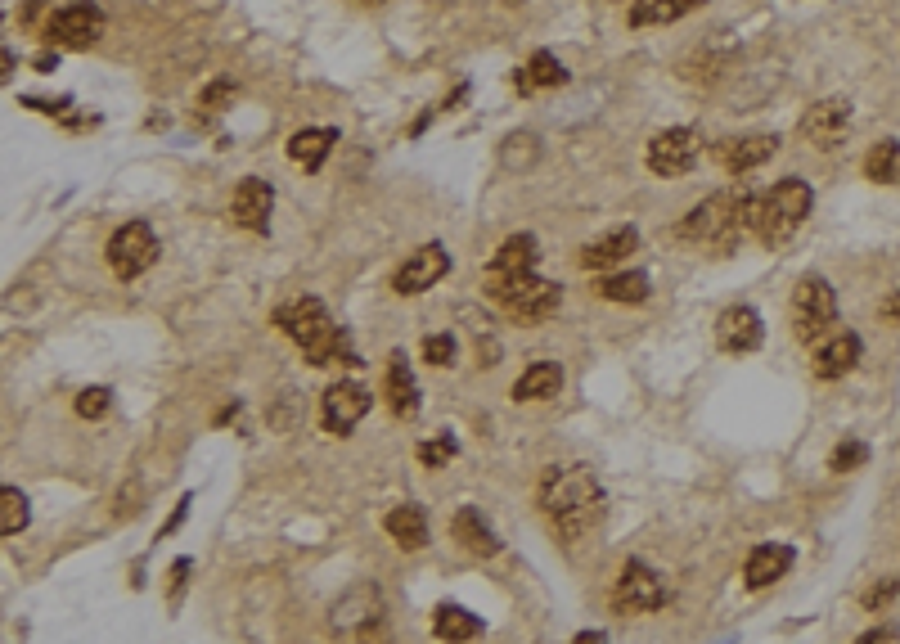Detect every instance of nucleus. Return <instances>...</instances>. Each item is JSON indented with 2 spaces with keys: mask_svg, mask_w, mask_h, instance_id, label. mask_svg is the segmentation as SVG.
Masks as SVG:
<instances>
[{
  "mask_svg": "<svg viewBox=\"0 0 900 644\" xmlns=\"http://www.w3.org/2000/svg\"><path fill=\"white\" fill-rule=\"evenodd\" d=\"M594 289H599V298H608V302H644L648 298V275L644 271H617V275H603Z\"/></svg>",
  "mask_w": 900,
  "mask_h": 644,
  "instance_id": "30",
  "label": "nucleus"
},
{
  "mask_svg": "<svg viewBox=\"0 0 900 644\" xmlns=\"http://www.w3.org/2000/svg\"><path fill=\"white\" fill-rule=\"evenodd\" d=\"M275 325L302 347V356L324 370V365H360L356 356L347 352V334L329 320L320 298H297V302H284L275 311Z\"/></svg>",
  "mask_w": 900,
  "mask_h": 644,
  "instance_id": "1",
  "label": "nucleus"
},
{
  "mask_svg": "<svg viewBox=\"0 0 900 644\" xmlns=\"http://www.w3.org/2000/svg\"><path fill=\"white\" fill-rule=\"evenodd\" d=\"M761 338H765L761 316H756V311L747 307V302H738V307H725V311H720V320H716V343H720V352H734V356L756 352V347H761Z\"/></svg>",
  "mask_w": 900,
  "mask_h": 644,
  "instance_id": "15",
  "label": "nucleus"
},
{
  "mask_svg": "<svg viewBox=\"0 0 900 644\" xmlns=\"http://www.w3.org/2000/svg\"><path fill=\"white\" fill-rule=\"evenodd\" d=\"M99 32H104V14H99V5H90V0L63 5V10H54L50 23H45V37H50L54 46H68V50L95 46Z\"/></svg>",
  "mask_w": 900,
  "mask_h": 644,
  "instance_id": "9",
  "label": "nucleus"
},
{
  "mask_svg": "<svg viewBox=\"0 0 900 644\" xmlns=\"http://www.w3.org/2000/svg\"><path fill=\"white\" fill-rule=\"evenodd\" d=\"M855 644H896V631H891V626H873V631H864Z\"/></svg>",
  "mask_w": 900,
  "mask_h": 644,
  "instance_id": "41",
  "label": "nucleus"
},
{
  "mask_svg": "<svg viewBox=\"0 0 900 644\" xmlns=\"http://www.w3.org/2000/svg\"><path fill=\"white\" fill-rule=\"evenodd\" d=\"M374 622H383V599H378V590L369 586V581L342 590V599L329 608V626L338 635H356V640H360Z\"/></svg>",
  "mask_w": 900,
  "mask_h": 644,
  "instance_id": "10",
  "label": "nucleus"
},
{
  "mask_svg": "<svg viewBox=\"0 0 900 644\" xmlns=\"http://www.w3.org/2000/svg\"><path fill=\"white\" fill-rule=\"evenodd\" d=\"M558 388H563V370H558L554 361H536L518 374L513 397L518 401H545V397H558Z\"/></svg>",
  "mask_w": 900,
  "mask_h": 644,
  "instance_id": "26",
  "label": "nucleus"
},
{
  "mask_svg": "<svg viewBox=\"0 0 900 644\" xmlns=\"http://www.w3.org/2000/svg\"><path fill=\"white\" fill-rule=\"evenodd\" d=\"M540 505H545V514L558 523V532L567 536V541H576V536H585L594 527V518H599V482H594L590 469H549L545 482H540Z\"/></svg>",
  "mask_w": 900,
  "mask_h": 644,
  "instance_id": "2",
  "label": "nucleus"
},
{
  "mask_svg": "<svg viewBox=\"0 0 900 644\" xmlns=\"http://www.w3.org/2000/svg\"><path fill=\"white\" fill-rule=\"evenodd\" d=\"M837 320V293L824 275H806L792 289V334L801 343H824Z\"/></svg>",
  "mask_w": 900,
  "mask_h": 644,
  "instance_id": "6",
  "label": "nucleus"
},
{
  "mask_svg": "<svg viewBox=\"0 0 900 644\" xmlns=\"http://www.w3.org/2000/svg\"><path fill=\"white\" fill-rule=\"evenodd\" d=\"M486 293H491V298L500 302V307L509 311L513 320H522V325H540V320H549L558 311V302H563L558 284L540 280V275H518V280H486Z\"/></svg>",
  "mask_w": 900,
  "mask_h": 644,
  "instance_id": "5",
  "label": "nucleus"
},
{
  "mask_svg": "<svg viewBox=\"0 0 900 644\" xmlns=\"http://www.w3.org/2000/svg\"><path fill=\"white\" fill-rule=\"evenodd\" d=\"M333 145H338V131L333 127H306L288 140V158H293L297 167H306V172H320V163L329 158Z\"/></svg>",
  "mask_w": 900,
  "mask_h": 644,
  "instance_id": "23",
  "label": "nucleus"
},
{
  "mask_svg": "<svg viewBox=\"0 0 900 644\" xmlns=\"http://www.w3.org/2000/svg\"><path fill=\"white\" fill-rule=\"evenodd\" d=\"M369 406H374V397H369L360 383H351V379H342V383H329L324 388V397H320V419H324V428L329 433H351V428L360 424V419L369 415Z\"/></svg>",
  "mask_w": 900,
  "mask_h": 644,
  "instance_id": "11",
  "label": "nucleus"
},
{
  "mask_svg": "<svg viewBox=\"0 0 900 644\" xmlns=\"http://www.w3.org/2000/svg\"><path fill=\"white\" fill-rule=\"evenodd\" d=\"M230 95H234V86H230V82H212V86L203 91V104H207V109H216V104H225Z\"/></svg>",
  "mask_w": 900,
  "mask_h": 644,
  "instance_id": "39",
  "label": "nucleus"
},
{
  "mask_svg": "<svg viewBox=\"0 0 900 644\" xmlns=\"http://www.w3.org/2000/svg\"><path fill=\"white\" fill-rule=\"evenodd\" d=\"M648 172L657 176H684L698 163V136L689 127H666L648 140Z\"/></svg>",
  "mask_w": 900,
  "mask_h": 644,
  "instance_id": "12",
  "label": "nucleus"
},
{
  "mask_svg": "<svg viewBox=\"0 0 900 644\" xmlns=\"http://www.w3.org/2000/svg\"><path fill=\"white\" fill-rule=\"evenodd\" d=\"M869 460V446L864 442H837V451H833V460H828V469L833 473H851V469H860V464Z\"/></svg>",
  "mask_w": 900,
  "mask_h": 644,
  "instance_id": "34",
  "label": "nucleus"
},
{
  "mask_svg": "<svg viewBox=\"0 0 900 644\" xmlns=\"http://www.w3.org/2000/svg\"><path fill=\"white\" fill-rule=\"evenodd\" d=\"M446 271H450V253H446V248H441V244H423V248H414L401 266H396L392 289L401 293V298H414V293L432 289Z\"/></svg>",
  "mask_w": 900,
  "mask_h": 644,
  "instance_id": "13",
  "label": "nucleus"
},
{
  "mask_svg": "<svg viewBox=\"0 0 900 644\" xmlns=\"http://www.w3.org/2000/svg\"><path fill=\"white\" fill-rule=\"evenodd\" d=\"M855 361H860V338L855 334H828L824 343L815 347V374L819 379H842V374H851L855 370Z\"/></svg>",
  "mask_w": 900,
  "mask_h": 644,
  "instance_id": "20",
  "label": "nucleus"
},
{
  "mask_svg": "<svg viewBox=\"0 0 900 644\" xmlns=\"http://www.w3.org/2000/svg\"><path fill=\"white\" fill-rule=\"evenodd\" d=\"M270 208H275V190H270L266 181H257V176H248V181H239V190H234L230 199V217L234 226L243 230H270Z\"/></svg>",
  "mask_w": 900,
  "mask_h": 644,
  "instance_id": "16",
  "label": "nucleus"
},
{
  "mask_svg": "<svg viewBox=\"0 0 900 644\" xmlns=\"http://www.w3.org/2000/svg\"><path fill=\"white\" fill-rule=\"evenodd\" d=\"M536 158H540V140L531 136V131H513L500 145V163L509 167V172H522V167H531Z\"/></svg>",
  "mask_w": 900,
  "mask_h": 644,
  "instance_id": "32",
  "label": "nucleus"
},
{
  "mask_svg": "<svg viewBox=\"0 0 900 644\" xmlns=\"http://www.w3.org/2000/svg\"><path fill=\"white\" fill-rule=\"evenodd\" d=\"M104 253H108V266H113L117 280H135V275H144L158 262V235H153L149 221H126V226L113 230Z\"/></svg>",
  "mask_w": 900,
  "mask_h": 644,
  "instance_id": "7",
  "label": "nucleus"
},
{
  "mask_svg": "<svg viewBox=\"0 0 900 644\" xmlns=\"http://www.w3.org/2000/svg\"><path fill=\"white\" fill-rule=\"evenodd\" d=\"M365 5H378V0H365Z\"/></svg>",
  "mask_w": 900,
  "mask_h": 644,
  "instance_id": "45",
  "label": "nucleus"
},
{
  "mask_svg": "<svg viewBox=\"0 0 900 644\" xmlns=\"http://www.w3.org/2000/svg\"><path fill=\"white\" fill-rule=\"evenodd\" d=\"M477 356H482V365H495L500 361V343H495V338H482V343H477Z\"/></svg>",
  "mask_w": 900,
  "mask_h": 644,
  "instance_id": "42",
  "label": "nucleus"
},
{
  "mask_svg": "<svg viewBox=\"0 0 900 644\" xmlns=\"http://www.w3.org/2000/svg\"><path fill=\"white\" fill-rule=\"evenodd\" d=\"M788 568H792V550H788V545H756V550L747 554L743 581L752 590H765V586H774Z\"/></svg>",
  "mask_w": 900,
  "mask_h": 644,
  "instance_id": "22",
  "label": "nucleus"
},
{
  "mask_svg": "<svg viewBox=\"0 0 900 644\" xmlns=\"http://www.w3.org/2000/svg\"><path fill=\"white\" fill-rule=\"evenodd\" d=\"M896 595H900V577H891V581H878V586H869V590H864V595H860V604L869 608V613H878V608H887Z\"/></svg>",
  "mask_w": 900,
  "mask_h": 644,
  "instance_id": "37",
  "label": "nucleus"
},
{
  "mask_svg": "<svg viewBox=\"0 0 900 644\" xmlns=\"http://www.w3.org/2000/svg\"><path fill=\"white\" fill-rule=\"evenodd\" d=\"M383 397H387V410H392L396 419H414V410H419V383H414L405 352H392V356H387Z\"/></svg>",
  "mask_w": 900,
  "mask_h": 644,
  "instance_id": "18",
  "label": "nucleus"
},
{
  "mask_svg": "<svg viewBox=\"0 0 900 644\" xmlns=\"http://www.w3.org/2000/svg\"><path fill=\"white\" fill-rule=\"evenodd\" d=\"M185 577H189V559H176L171 563V604H176L180 590H185Z\"/></svg>",
  "mask_w": 900,
  "mask_h": 644,
  "instance_id": "40",
  "label": "nucleus"
},
{
  "mask_svg": "<svg viewBox=\"0 0 900 644\" xmlns=\"http://www.w3.org/2000/svg\"><path fill=\"white\" fill-rule=\"evenodd\" d=\"M851 127V100H819L801 113V136L819 149H833Z\"/></svg>",
  "mask_w": 900,
  "mask_h": 644,
  "instance_id": "14",
  "label": "nucleus"
},
{
  "mask_svg": "<svg viewBox=\"0 0 900 644\" xmlns=\"http://www.w3.org/2000/svg\"><path fill=\"white\" fill-rule=\"evenodd\" d=\"M810 185L797 181V176H788V181H779L770 194H752V230L761 244H783V239L792 235V230L801 226V221L810 217Z\"/></svg>",
  "mask_w": 900,
  "mask_h": 644,
  "instance_id": "4",
  "label": "nucleus"
},
{
  "mask_svg": "<svg viewBox=\"0 0 900 644\" xmlns=\"http://www.w3.org/2000/svg\"><path fill=\"white\" fill-rule=\"evenodd\" d=\"M675 230H680V239H693V244H729L743 230H752V194L747 190L711 194Z\"/></svg>",
  "mask_w": 900,
  "mask_h": 644,
  "instance_id": "3",
  "label": "nucleus"
},
{
  "mask_svg": "<svg viewBox=\"0 0 900 644\" xmlns=\"http://www.w3.org/2000/svg\"><path fill=\"white\" fill-rule=\"evenodd\" d=\"M536 266V239L531 235H513L500 244V253L491 257V271L486 280H518V275H531Z\"/></svg>",
  "mask_w": 900,
  "mask_h": 644,
  "instance_id": "21",
  "label": "nucleus"
},
{
  "mask_svg": "<svg viewBox=\"0 0 900 644\" xmlns=\"http://www.w3.org/2000/svg\"><path fill=\"white\" fill-rule=\"evenodd\" d=\"M23 527H27V496L18 487H5L0 491V532L18 536Z\"/></svg>",
  "mask_w": 900,
  "mask_h": 644,
  "instance_id": "33",
  "label": "nucleus"
},
{
  "mask_svg": "<svg viewBox=\"0 0 900 644\" xmlns=\"http://www.w3.org/2000/svg\"><path fill=\"white\" fill-rule=\"evenodd\" d=\"M635 248H639L635 226H621V230H612V235L585 244L581 248V266H585V271H612V266H621L630 253H635Z\"/></svg>",
  "mask_w": 900,
  "mask_h": 644,
  "instance_id": "19",
  "label": "nucleus"
},
{
  "mask_svg": "<svg viewBox=\"0 0 900 644\" xmlns=\"http://www.w3.org/2000/svg\"><path fill=\"white\" fill-rule=\"evenodd\" d=\"M450 455H455V442H450V437H437V442H423V446H419V460L428 464V469H437V464H446Z\"/></svg>",
  "mask_w": 900,
  "mask_h": 644,
  "instance_id": "38",
  "label": "nucleus"
},
{
  "mask_svg": "<svg viewBox=\"0 0 900 644\" xmlns=\"http://www.w3.org/2000/svg\"><path fill=\"white\" fill-rule=\"evenodd\" d=\"M383 527H387V536H392V541L401 545V550H423V545H428V518H423V509H419V505H396V509H387Z\"/></svg>",
  "mask_w": 900,
  "mask_h": 644,
  "instance_id": "24",
  "label": "nucleus"
},
{
  "mask_svg": "<svg viewBox=\"0 0 900 644\" xmlns=\"http://www.w3.org/2000/svg\"><path fill=\"white\" fill-rule=\"evenodd\" d=\"M477 631H482V622L455 604H441L437 613H432V635H437L441 644H468Z\"/></svg>",
  "mask_w": 900,
  "mask_h": 644,
  "instance_id": "28",
  "label": "nucleus"
},
{
  "mask_svg": "<svg viewBox=\"0 0 900 644\" xmlns=\"http://www.w3.org/2000/svg\"><path fill=\"white\" fill-rule=\"evenodd\" d=\"M563 82H567V73H563V64H558L549 50H536V55H531V64L518 73V91L522 95L549 91V86H563Z\"/></svg>",
  "mask_w": 900,
  "mask_h": 644,
  "instance_id": "29",
  "label": "nucleus"
},
{
  "mask_svg": "<svg viewBox=\"0 0 900 644\" xmlns=\"http://www.w3.org/2000/svg\"><path fill=\"white\" fill-rule=\"evenodd\" d=\"M572 644H608V635H603V631H581Z\"/></svg>",
  "mask_w": 900,
  "mask_h": 644,
  "instance_id": "44",
  "label": "nucleus"
},
{
  "mask_svg": "<svg viewBox=\"0 0 900 644\" xmlns=\"http://www.w3.org/2000/svg\"><path fill=\"white\" fill-rule=\"evenodd\" d=\"M702 0H635L630 5V28H657V23H675L693 14Z\"/></svg>",
  "mask_w": 900,
  "mask_h": 644,
  "instance_id": "27",
  "label": "nucleus"
},
{
  "mask_svg": "<svg viewBox=\"0 0 900 644\" xmlns=\"http://www.w3.org/2000/svg\"><path fill=\"white\" fill-rule=\"evenodd\" d=\"M864 176L878 185H896L900 181V140H882L864 154Z\"/></svg>",
  "mask_w": 900,
  "mask_h": 644,
  "instance_id": "31",
  "label": "nucleus"
},
{
  "mask_svg": "<svg viewBox=\"0 0 900 644\" xmlns=\"http://www.w3.org/2000/svg\"><path fill=\"white\" fill-rule=\"evenodd\" d=\"M423 361H428V365H450V361H455V338H450V334H428V338H423Z\"/></svg>",
  "mask_w": 900,
  "mask_h": 644,
  "instance_id": "36",
  "label": "nucleus"
},
{
  "mask_svg": "<svg viewBox=\"0 0 900 644\" xmlns=\"http://www.w3.org/2000/svg\"><path fill=\"white\" fill-rule=\"evenodd\" d=\"M882 316H887V320H900V293H891V298L882 302Z\"/></svg>",
  "mask_w": 900,
  "mask_h": 644,
  "instance_id": "43",
  "label": "nucleus"
},
{
  "mask_svg": "<svg viewBox=\"0 0 900 644\" xmlns=\"http://www.w3.org/2000/svg\"><path fill=\"white\" fill-rule=\"evenodd\" d=\"M450 532H455V541L464 545L468 554H477V559H491V554H500V541H495V532L482 523V514H477V509H468V505L455 514Z\"/></svg>",
  "mask_w": 900,
  "mask_h": 644,
  "instance_id": "25",
  "label": "nucleus"
},
{
  "mask_svg": "<svg viewBox=\"0 0 900 644\" xmlns=\"http://www.w3.org/2000/svg\"><path fill=\"white\" fill-rule=\"evenodd\" d=\"M774 154H779V136H765V131L761 136H738V140H720L716 145V158L729 176L752 172V167L770 163Z\"/></svg>",
  "mask_w": 900,
  "mask_h": 644,
  "instance_id": "17",
  "label": "nucleus"
},
{
  "mask_svg": "<svg viewBox=\"0 0 900 644\" xmlns=\"http://www.w3.org/2000/svg\"><path fill=\"white\" fill-rule=\"evenodd\" d=\"M662 599H666V586H662V577H657L648 563H639V559H630L626 568H621V577H617V586H612V608L617 613H657L662 608Z\"/></svg>",
  "mask_w": 900,
  "mask_h": 644,
  "instance_id": "8",
  "label": "nucleus"
},
{
  "mask_svg": "<svg viewBox=\"0 0 900 644\" xmlns=\"http://www.w3.org/2000/svg\"><path fill=\"white\" fill-rule=\"evenodd\" d=\"M108 406H113V392H108V388H86V392H77V415H81V419H99V415H108Z\"/></svg>",
  "mask_w": 900,
  "mask_h": 644,
  "instance_id": "35",
  "label": "nucleus"
}]
</instances>
